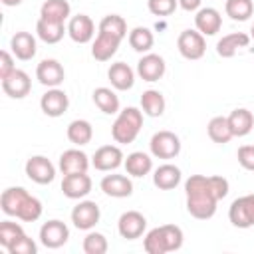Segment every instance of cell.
Listing matches in <instances>:
<instances>
[{
  "instance_id": "6da1fadb",
  "label": "cell",
  "mask_w": 254,
  "mask_h": 254,
  "mask_svg": "<svg viewBox=\"0 0 254 254\" xmlns=\"http://www.w3.org/2000/svg\"><path fill=\"white\" fill-rule=\"evenodd\" d=\"M185 192H187V210L190 216L198 220H208L214 216L218 200L212 194L210 177L190 175L185 181Z\"/></svg>"
},
{
  "instance_id": "7a4b0ae2",
  "label": "cell",
  "mask_w": 254,
  "mask_h": 254,
  "mask_svg": "<svg viewBox=\"0 0 254 254\" xmlns=\"http://www.w3.org/2000/svg\"><path fill=\"white\" fill-rule=\"evenodd\" d=\"M141 127H143V111L137 107H125L117 113L111 125V137L115 143L129 145L137 139Z\"/></svg>"
},
{
  "instance_id": "3957f363",
  "label": "cell",
  "mask_w": 254,
  "mask_h": 254,
  "mask_svg": "<svg viewBox=\"0 0 254 254\" xmlns=\"http://www.w3.org/2000/svg\"><path fill=\"white\" fill-rule=\"evenodd\" d=\"M149 149L157 159H175L181 153V139L173 131H157L149 141Z\"/></svg>"
},
{
  "instance_id": "277c9868",
  "label": "cell",
  "mask_w": 254,
  "mask_h": 254,
  "mask_svg": "<svg viewBox=\"0 0 254 254\" xmlns=\"http://www.w3.org/2000/svg\"><path fill=\"white\" fill-rule=\"evenodd\" d=\"M177 48H179V54L185 58V60H200L206 52V42H204V36L198 32V30H183L179 34V40H177Z\"/></svg>"
},
{
  "instance_id": "5b68a950",
  "label": "cell",
  "mask_w": 254,
  "mask_h": 254,
  "mask_svg": "<svg viewBox=\"0 0 254 254\" xmlns=\"http://www.w3.org/2000/svg\"><path fill=\"white\" fill-rule=\"evenodd\" d=\"M228 218L236 228L254 226V194H244L234 198L228 208Z\"/></svg>"
},
{
  "instance_id": "8992f818",
  "label": "cell",
  "mask_w": 254,
  "mask_h": 254,
  "mask_svg": "<svg viewBox=\"0 0 254 254\" xmlns=\"http://www.w3.org/2000/svg\"><path fill=\"white\" fill-rule=\"evenodd\" d=\"M26 175L36 185H50L56 179V167L54 163L44 155H34L26 161Z\"/></svg>"
},
{
  "instance_id": "52a82bcc",
  "label": "cell",
  "mask_w": 254,
  "mask_h": 254,
  "mask_svg": "<svg viewBox=\"0 0 254 254\" xmlns=\"http://www.w3.org/2000/svg\"><path fill=\"white\" fill-rule=\"evenodd\" d=\"M101 210L93 200H79L71 210V222L79 230H91L99 222Z\"/></svg>"
},
{
  "instance_id": "ba28073f",
  "label": "cell",
  "mask_w": 254,
  "mask_h": 254,
  "mask_svg": "<svg viewBox=\"0 0 254 254\" xmlns=\"http://www.w3.org/2000/svg\"><path fill=\"white\" fill-rule=\"evenodd\" d=\"M145 228H147V218L139 210H127L117 220V230H119L121 238H125V240L141 238Z\"/></svg>"
},
{
  "instance_id": "9c48e42d",
  "label": "cell",
  "mask_w": 254,
  "mask_h": 254,
  "mask_svg": "<svg viewBox=\"0 0 254 254\" xmlns=\"http://www.w3.org/2000/svg\"><path fill=\"white\" fill-rule=\"evenodd\" d=\"M67 238H69V228L62 220H56V218L54 220H48L40 228V242L46 248L56 250V248L64 246L67 242Z\"/></svg>"
},
{
  "instance_id": "30bf717a",
  "label": "cell",
  "mask_w": 254,
  "mask_h": 254,
  "mask_svg": "<svg viewBox=\"0 0 254 254\" xmlns=\"http://www.w3.org/2000/svg\"><path fill=\"white\" fill-rule=\"evenodd\" d=\"M123 161H125L123 151H121L117 145H103V147H99V149L93 153L91 165H93L97 171L111 173V171L119 169V167L123 165Z\"/></svg>"
},
{
  "instance_id": "8fae6325",
  "label": "cell",
  "mask_w": 254,
  "mask_h": 254,
  "mask_svg": "<svg viewBox=\"0 0 254 254\" xmlns=\"http://www.w3.org/2000/svg\"><path fill=\"white\" fill-rule=\"evenodd\" d=\"M40 107L48 117H62L69 107V97L60 87H48L40 99Z\"/></svg>"
},
{
  "instance_id": "7c38bea8",
  "label": "cell",
  "mask_w": 254,
  "mask_h": 254,
  "mask_svg": "<svg viewBox=\"0 0 254 254\" xmlns=\"http://www.w3.org/2000/svg\"><path fill=\"white\" fill-rule=\"evenodd\" d=\"M36 77L42 85L46 87H58L64 79H65V71H64V65L54 60V58H46L38 64L36 67Z\"/></svg>"
},
{
  "instance_id": "4fadbf2b",
  "label": "cell",
  "mask_w": 254,
  "mask_h": 254,
  "mask_svg": "<svg viewBox=\"0 0 254 254\" xmlns=\"http://www.w3.org/2000/svg\"><path fill=\"white\" fill-rule=\"evenodd\" d=\"M91 177L87 173H73V175H64L62 181V192L67 198H83L91 192Z\"/></svg>"
},
{
  "instance_id": "5bb4252c",
  "label": "cell",
  "mask_w": 254,
  "mask_h": 254,
  "mask_svg": "<svg viewBox=\"0 0 254 254\" xmlns=\"http://www.w3.org/2000/svg\"><path fill=\"white\" fill-rule=\"evenodd\" d=\"M2 89L12 99H22L32 89V79L24 69H14L10 75L2 79Z\"/></svg>"
},
{
  "instance_id": "9a60e30c",
  "label": "cell",
  "mask_w": 254,
  "mask_h": 254,
  "mask_svg": "<svg viewBox=\"0 0 254 254\" xmlns=\"http://www.w3.org/2000/svg\"><path fill=\"white\" fill-rule=\"evenodd\" d=\"M167 64L159 54H145L137 62V75L143 81H159L165 75Z\"/></svg>"
},
{
  "instance_id": "2e32d148",
  "label": "cell",
  "mask_w": 254,
  "mask_h": 254,
  "mask_svg": "<svg viewBox=\"0 0 254 254\" xmlns=\"http://www.w3.org/2000/svg\"><path fill=\"white\" fill-rule=\"evenodd\" d=\"M67 34L75 44H87L95 36V24L87 14H77L67 22Z\"/></svg>"
},
{
  "instance_id": "e0dca14e",
  "label": "cell",
  "mask_w": 254,
  "mask_h": 254,
  "mask_svg": "<svg viewBox=\"0 0 254 254\" xmlns=\"http://www.w3.org/2000/svg\"><path fill=\"white\" fill-rule=\"evenodd\" d=\"M119 44H121V38L99 30V32H97V38H95L93 44H91V56H93L97 62H109V60L117 54Z\"/></svg>"
},
{
  "instance_id": "ac0fdd59",
  "label": "cell",
  "mask_w": 254,
  "mask_h": 254,
  "mask_svg": "<svg viewBox=\"0 0 254 254\" xmlns=\"http://www.w3.org/2000/svg\"><path fill=\"white\" fill-rule=\"evenodd\" d=\"M60 171L64 175H73V173H87L89 169V157L81 149H67L60 155L58 163Z\"/></svg>"
},
{
  "instance_id": "d6986e66",
  "label": "cell",
  "mask_w": 254,
  "mask_h": 254,
  "mask_svg": "<svg viewBox=\"0 0 254 254\" xmlns=\"http://www.w3.org/2000/svg\"><path fill=\"white\" fill-rule=\"evenodd\" d=\"M194 26L202 36H214L222 28V16L216 8H198L194 16Z\"/></svg>"
},
{
  "instance_id": "ffe728a7",
  "label": "cell",
  "mask_w": 254,
  "mask_h": 254,
  "mask_svg": "<svg viewBox=\"0 0 254 254\" xmlns=\"http://www.w3.org/2000/svg\"><path fill=\"white\" fill-rule=\"evenodd\" d=\"M99 187L107 196H113V198H125V196H131L133 192V183L125 175H105Z\"/></svg>"
},
{
  "instance_id": "44dd1931",
  "label": "cell",
  "mask_w": 254,
  "mask_h": 254,
  "mask_svg": "<svg viewBox=\"0 0 254 254\" xmlns=\"http://www.w3.org/2000/svg\"><path fill=\"white\" fill-rule=\"evenodd\" d=\"M30 196V192L22 187H8L2 196H0V206H2V212L8 214V216H18L22 204L26 202V198Z\"/></svg>"
},
{
  "instance_id": "7402d4cb",
  "label": "cell",
  "mask_w": 254,
  "mask_h": 254,
  "mask_svg": "<svg viewBox=\"0 0 254 254\" xmlns=\"http://www.w3.org/2000/svg\"><path fill=\"white\" fill-rule=\"evenodd\" d=\"M107 77L111 81V85L119 91H127L133 87L135 83V71L125 64V62H115L111 64V67L107 69Z\"/></svg>"
},
{
  "instance_id": "603a6c76",
  "label": "cell",
  "mask_w": 254,
  "mask_h": 254,
  "mask_svg": "<svg viewBox=\"0 0 254 254\" xmlns=\"http://www.w3.org/2000/svg\"><path fill=\"white\" fill-rule=\"evenodd\" d=\"M10 48L18 60L28 62L36 56V38L30 32H16L10 38Z\"/></svg>"
},
{
  "instance_id": "cb8c5ba5",
  "label": "cell",
  "mask_w": 254,
  "mask_h": 254,
  "mask_svg": "<svg viewBox=\"0 0 254 254\" xmlns=\"http://www.w3.org/2000/svg\"><path fill=\"white\" fill-rule=\"evenodd\" d=\"M179 183H181V169L171 163L157 167L153 173V185L161 190H173L179 187Z\"/></svg>"
},
{
  "instance_id": "d4e9b609",
  "label": "cell",
  "mask_w": 254,
  "mask_h": 254,
  "mask_svg": "<svg viewBox=\"0 0 254 254\" xmlns=\"http://www.w3.org/2000/svg\"><path fill=\"white\" fill-rule=\"evenodd\" d=\"M248 44H250V36L248 34H244V32H232V34L222 36L216 42V54L220 58H232L240 48H246Z\"/></svg>"
},
{
  "instance_id": "484cf974",
  "label": "cell",
  "mask_w": 254,
  "mask_h": 254,
  "mask_svg": "<svg viewBox=\"0 0 254 254\" xmlns=\"http://www.w3.org/2000/svg\"><path fill=\"white\" fill-rule=\"evenodd\" d=\"M69 14H71V6L67 0H46L40 8V18L50 20V22L65 24Z\"/></svg>"
},
{
  "instance_id": "4316f807",
  "label": "cell",
  "mask_w": 254,
  "mask_h": 254,
  "mask_svg": "<svg viewBox=\"0 0 254 254\" xmlns=\"http://www.w3.org/2000/svg\"><path fill=\"white\" fill-rule=\"evenodd\" d=\"M228 125H230V131L234 137H246L254 127V115H252V111L238 107L228 115Z\"/></svg>"
},
{
  "instance_id": "83f0119b",
  "label": "cell",
  "mask_w": 254,
  "mask_h": 254,
  "mask_svg": "<svg viewBox=\"0 0 254 254\" xmlns=\"http://www.w3.org/2000/svg\"><path fill=\"white\" fill-rule=\"evenodd\" d=\"M123 165H125L127 175H131V177H145L153 171V159L143 151H135V153L127 155Z\"/></svg>"
},
{
  "instance_id": "f1b7e54d",
  "label": "cell",
  "mask_w": 254,
  "mask_h": 254,
  "mask_svg": "<svg viewBox=\"0 0 254 254\" xmlns=\"http://www.w3.org/2000/svg\"><path fill=\"white\" fill-rule=\"evenodd\" d=\"M65 32H67V26L60 24V22H50V20L40 18L38 24H36V34L46 44H58L64 38Z\"/></svg>"
},
{
  "instance_id": "f546056e",
  "label": "cell",
  "mask_w": 254,
  "mask_h": 254,
  "mask_svg": "<svg viewBox=\"0 0 254 254\" xmlns=\"http://www.w3.org/2000/svg\"><path fill=\"white\" fill-rule=\"evenodd\" d=\"M67 139L69 143L81 147V145H87L91 139H93V127L87 119H73L69 125H67Z\"/></svg>"
},
{
  "instance_id": "4dcf8cb0",
  "label": "cell",
  "mask_w": 254,
  "mask_h": 254,
  "mask_svg": "<svg viewBox=\"0 0 254 254\" xmlns=\"http://www.w3.org/2000/svg\"><path fill=\"white\" fill-rule=\"evenodd\" d=\"M206 133H208L210 141H214L218 145H224L234 137L232 131H230V125H228V117H222V115H216L208 121Z\"/></svg>"
},
{
  "instance_id": "1f68e13d",
  "label": "cell",
  "mask_w": 254,
  "mask_h": 254,
  "mask_svg": "<svg viewBox=\"0 0 254 254\" xmlns=\"http://www.w3.org/2000/svg\"><path fill=\"white\" fill-rule=\"evenodd\" d=\"M93 103L99 107V111H103L107 115L119 113V97L109 87H97V89H93Z\"/></svg>"
},
{
  "instance_id": "d6a6232c",
  "label": "cell",
  "mask_w": 254,
  "mask_h": 254,
  "mask_svg": "<svg viewBox=\"0 0 254 254\" xmlns=\"http://www.w3.org/2000/svg\"><path fill=\"white\" fill-rule=\"evenodd\" d=\"M165 105L167 103H165V97H163L161 91H157V89L143 91V95H141V109H143L145 115H149V117H161L163 111H165Z\"/></svg>"
},
{
  "instance_id": "836d02e7",
  "label": "cell",
  "mask_w": 254,
  "mask_h": 254,
  "mask_svg": "<svg viewBox=\"0 0 254 254\" xmlns=\"http://www.w3.org/2000/svg\"><path fill=\"white\" fill-rule=\"evenodd\" d=\"M153 44H155V36H153V32H151L149 28L137 26V28H133V30L129 32V46H131L135 52L147 54V52L153 48Z\"/></svg>"
},
{
  "instance_id": "e575fe53",
  "label": "cell",
  "mask_w": 254,
  "mask_h": 254,
  "mask_svg": "<svg viewBox=\"0 0 254 254\" xmlns=\"http://www.w3.org/2000/svg\"><path fill=\"white\" fill-rule=\"evenodd\" d=\"M224 10H226V16H230L234 22H244L254 14V2L252 0H226Z\"/></svg>"
},
{
  "instance_id": "d590c367",
  "label": "cell",
  "mask_w": 254,
  "mask_h": 254,
  "mask_svg": "<svg viewBox=\"0 0 254 254\" xmlns=\"http://www.w3.org/2000/svg\"><path fill=\"white\" fill-rule=\"evenodd\" d=\"M99 30L101 32H107V34H113V36H117V38L123 40L127 36V22L119 14H107V16L101 18Z\"/></svg>"
},
{
  "instance_id": "8d00e7d4",
  "label": "cell",
  "mask_w": 254,
  "mask_h": 254,
  "mask_svg": "<svg viewBox=\"0 0 254 254\" xmlns=\"http://www.w3.org/2000/svg\"><path fill=\"white\" fill-rule=\"evenodd\" d=\"M143 248L147 254H167V244H165V236L161 232V226L149 230L145 234V240H143Z\"/></svg>"
},
{
  "instance_id": "74e56055",
  "label": "cell",
  "mask_w": 254,
  "mask_h": 254,
  "mask_svg": "<svg viewBox=\"0 0 254 254\" xmlns=\"http://www.w3.org/2000/svg\"><path fill=\"white\" fill-rule=\"evenodd\" d=\"M24 228L18 224V222H12V220H2L0 222V244L8 250L20 236H24Z\"/></svg>"
},
{
  "instance_id": "f35d334b",
  "label": "cell",
  "mask_w": 254,
  "mask_h": 254,
  "mask_svg": "<svg viewBox=\"0 0 254 254\" xmlns=\"http://www.w3.org/2000/svg\"><path fill=\"white\" fill-rule=\"evenodd\" d=\"M40 216H42V202H40V198H36V196L30 194L26 198V202L22 204V208H20V212H18L16 218H20L24 222H36Z\"/></svg>"
},
{
  "instance_id": "ab89813d",
  "label": "cell",
  "mask_w": 254,
  "mask_h": 254,
  "mask_svg": "<svg viewBox=\"0 0 254 254\" xmlns=\"http://www.w3.org/2000/svg\"><path fill=\"white\" fill-rule=\"evenodd\" d=\"M109 248L107 238L101 232H89L83 238V252L85 254H105Z\"/></svg>"
},
{
  "instance_id": "60d3db41",
  "label": "cell",
  "mask_w": 254,
  "mask_h": 254,
  "mask_svg": "<svg viewBox=\"0 0 254 254\" xmlns=\"http://www.w3.org/2000/svg\"><path fill=\"white\" fill-rule=\"evenodd\" d=\"M161 232L165 236V244H167V250L169 252H175L183 246V230L177 226V224H163L161 226Z\"/></svg>"
},
{
  "instance_id": "b9f144b4",
  "label": "cell",
  "mask_w": 254,
  "mask_h": 254,
  "mask_svg": "<svg viewBox=\"0 0 254 254\" xmlns=\"http://www.w3.org/2000/svg\"><path fill=\"white\" fill-rule=\"evenodd\" d=\"M179 6V0H147V8L155 16H171Z\"/></svg>"
},
{
  "instance_id": "7bdbcfd3",
  "label": "cell",
  "mask_w": 254,
  "mask_h": 254,
  "mask_svg": "<svg viewBox=\"0 0 254 254\" xmlns=\"http://www.w3.org/2000/svg\"><path fill=\"white\" fill-rule=\"evenodd\" d=\"M8 252H10V254H36V252H38V246H36V242H34L28 234H24V236H20V238L8 248Z\"/></svg>"
},
{
  "instance_id": "ee69618b",
  "label": "cell",
  "mask_w": 254,
  "mask_h": 254,
  "mask_svg": "<svg viewBox=\"0 0 254 254\" xmlns=\"http://www.w3.org/2000/svg\"><path fill=\"white\" fill-rule=\"evenodd\" d=\"M236 159H238V163H240L242 169L254 171V145H242V147H238Z\"/></svg>"
},
{
  "instance_id": "f6af8a7d",
  "label": "cell",
  "mask_w": 254,
  "mask_h": 254,
  "mask_svg": "<svg viewBox=\"0 0 254 254\" xmlns=\"http://www.w3.org/2000/svg\"><path fill=\"white\" fill-rule=\"evenodd\" d=\"M210 187H212V194L216 196V200H222L228 194V181L224 177L212 175L210 177Z\"/></svg>"
},
{
  "instance_id": "bcb514c9",
  "label": "cell",
  "mask_w": 254,
  "mask_h": 254,
  "mask_svg": "<svg viewBox=\"0 0 254 254\" xmlns=\"http://www.w3.org/2000/svg\"><path fill=\"white\" fill-rule=\"evenodd\" d=\"M14 69H16V65H14L12 54L6 52V50H2L0 52V79H4L6 75H10Z\"/></svg>"
},
{
  "instance_id": "7dc6e473",
  "label": "cell",
  "mask_w": 254,
  "mask_h": 254,
  "mask_svg": "<svg viewBox=\"0 0 254 254\" xmlns=\"http://www.w3.org/2000/svg\"><path fill=\"white\" fill-rule=\"evenodd\" d=\"M200 2L202 0H179V6L187 12H196L200 8Z\"/></svg>"
},
{
  "instance_id": "c3c4849f",
  "label": "cell",
  "mask_w": 254,
  "mask_h": 254,
  "mask_svg": "<svg viewBox=\"0 0 254 254\" xmlns=\"http://www.w3.org/2000/svg\"><path fill=\"white\" fill-rule=\"evenodd\" d=\"M24 0H2V4L4 6H20Z\"/></svg>"
},
{
  "instance_id": "681fc988",
  "label": "cell",
  "mask_w": 254,
  "mask_h": 254,
  "mask_svg": "<svg viewBox=\"0 0 254 254\" xmlns=\"http://www.w3.org/2000/svg\"><path fill=\"white\" fill-rule=\"evenodd\" d=\"M250 40L254 42V24H252V28H250Z\"/></svg>"
}]
</instances>
